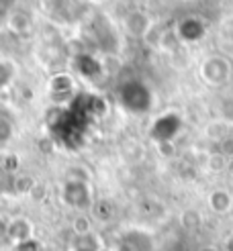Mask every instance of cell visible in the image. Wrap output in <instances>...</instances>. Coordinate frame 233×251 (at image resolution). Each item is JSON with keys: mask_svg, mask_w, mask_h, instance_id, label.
I'll return each instance as SVG.
<instances>
[{"mask_svg": "<svg viewBox=\"0 0 233 251\" xmlns=\"http://www.w3.org/2000/svg\"><path fill=\"white\" fill-rule=\"evenodd\" d=\"M229 204H231V200H229V196H227L225 192H215V194L211 196V206H213L217 212H225V210L229 208Z\"/></svg>", "mask_w": 233, "mask_h": 251, "instance_id": "obj_1", "label": "cell"}, {"mask_svg": "<svg viewBox=\"0 0 233 251\" xmlns=\"http://www.w3.org/2000/svg\"><path fill=\"white\" fill-rule=\"evenodd\" d=\"M74 231H76L78 235H90L88 219H76V223H74Z\"/></svg>", "mask_w": 233, "mask_h": 251, "instance_id": "obj_2", "label": "cell"}]
</instances>
